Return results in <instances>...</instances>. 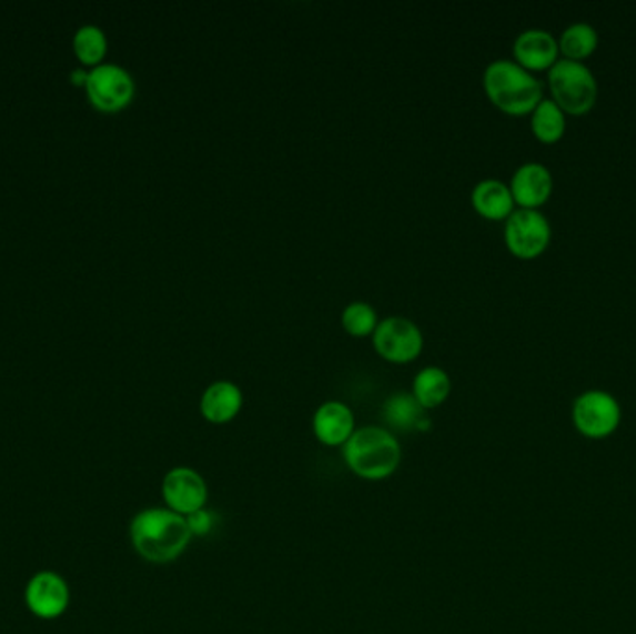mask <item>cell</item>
<instances>
[{"label":"cell","instance_id":"1","mask_svg":"<svg viewBox=\"0 0 636 634\" xmlns=\"http://www.w3.org/2000/svg\"><path fill=\"white\" fill-rule=\"evenodd\" d=\"M129 536L138 556L151 564L178 561L194 537L186 517L170 509H145L138 512L132 517Z\"/></svg>","mask_w":636,"mask_h":634},{"label":"cell","instance_id":"2","mask_svg":"<svg viewBox=\"0 0 636 634\" xmlns=\"http://www.w3.org/2000/svg\"><path fill=\"white\" fill-rule=\"evenodd\" d=\"M482 84L489 101L506 114H533L544 99L542 82L516 60L499 58L487 63Z\"/></svg>","mask_w":636,"mask_h":634},{"label":"cell","instance_id":"3","mask_svg":"<svg viewBox=\"0 0 636 634\" xmlns=\"http://www.w3.org/2000/svg\"><path fill=\"white\" fill-rule=\"evenodd\" d=\"M344 462L363 481H384L402 462L401 443L384 426L357 429L343 446Z\"/></svg>","mask_w":636,"mask_h":634},{"label":"cell","instance_id":"4","mask_svg":"<svg viewBox=\"0 0 636 634\" xmlns=\"http://www.w3.org/2000/svg\"><path fill=\"white\" fill-rule=\"evenodd\" d=\"M549 88L564 114L583 115L594 109L597 101V81L590 68L583 62L562 58L549 69Z\"/></svg>","mask_w":636,"mask_h":634},{"label":"cell","instance_id":"5","mask_svg":"<svg viewBox=\"0 0 636 634\" xmlns=\"http://www.w3.org/2000/svg\"><path fill=\"white\" fill-rule=\"evenodd\" d=\"M575 429L590 440H605L618 430L622 407L613 394L602 389H592L579 394L572 407Z\"/></svg>","mask_w":636,"mask_h":634},{"label":"cell","instance_id":"6","mask_svg":"<svg viewBox=\"0 0 636 634\" xmlns=\"http://www.w3.org/2000/svg\"><path fill=\"white\" fill-rule=\"evenodd\" d=\"M505 242L516 258H538L549 246V220L538 209H514L506 218Z\"/></svg>","mask_w":636,"mask_h":634},{"label":"cell","instance_id":"7","mask_svg":"<svg viewBox=\"0 0 636 634\" xmlns=\"http://www.w3.org/2000/svg\"><path fill=\"white\" fill-rule=\"evenodd\" d=\"M373 344L384 360L410 363L423 352L424 338L421 328L406 316H387L374 330Z\"/></svg>","mask_w":636,"mask_h":634},{"label":"cell","instance_id":"8","mask_svg":"<svg viewBox=\"0 0 636 634\" xmlns=\"http://www.w3.org/2000/svg\"><path fill=\"white\" fill-rule=\"evenodd\" d=\"M87 90L98 109L114 112L131 103L134 81L118 63H101L87 74Z\"/></svg>","mask_w":636,"mask_h":634},{"label":"cell","instance_id":"9","mask_svg":"<svg viewBox=\"0 0 636 634\" xmlns=\"http://www.w3.org/2000/svg\"><path fill=\"white\" fill-rule=\"evenodd\" d=\"M209 487L203 476L192 467H173L164 474L162 499L175 514L189 515L205 509Z\"/></svg>","mask_w":636,"mask_h":634},{"label":"cell","instance_id":"10","mask_svg":"<svg viewBox=\"0 0 636 634\" xmlns=\"http://www.w3.org/2000/svg\"><path fill=\"white\" fill-rule=\"evenodd\" d=\"M69 586L58 573L40 572L30 578L24 590V603L36 617L57 620L68 611Z\"/></svg>","mask_w":636,"mask_h":634},{"label":"cell","instance_id":"11","mask_svg":"<svg viewBox=\"0 0 636 634\" xmlns=\"http://www.w3.org/2000/svg\"><path fill=\"white\" fill-rule=\"evenodd\" d=\"M313 432L322 445L344 446L356 432V419L344 402L327 401L313 415Z\"/></svg>","mask_w":636,"mask_h":634},{"label":"cell","instance_id":"12","mask_svg":"<svg viewBox=\"0 0 636 634\" xmlns=\"http://www.w3.org/2000/svg\"><path fill=\"white\" fill-rule=\"evenodd\" d=\"M558 41L544 29L523 30L514 41V58L527 71H544L558 62Z\"/></svg>","mask_w":636,"mask_h":634},{"label":"cell","instance_id":"13","mask_svg":"<svg viewBox=\"0 0 636 634\" xmlns=\"http://www.w3.org/2000/svg\"><path fill=\"white\" fill-rule=\"evenodd\" d=\"M511 190L514 201L522 209H538L553 192L549 168L539 162H525L512 175Z\"/></svg>","mask_w":636,"mask_h":634},{"label":"cell","instance_id":"14","mask_svg":"<svg viewBox=\"0 0 636 634\" xmlns=\"http://www.w3.org/2000/svg\"><path fill=\"white\" fill-rule=\"evenodd\" d=\"M244 394L230 380L212 382L201 394L200 412L212 424H228L241 413Z\"/></svg>","mask_w":636,"mask_h":634},{"label":"cell","instance_id":"15","mask_svg":"<svg viewBox=\"0 0 636 634\" xmlns=\"http://www.w3.org/2000/svg\"><path fill=\"white\" fill-rule=\"evenodd\" d=\"M387 430L396 432H424L431 429V419L412 393L398 391L387 396L382 407Z\"/></svg>","mask_w":636,"mask_h":634},{"label":"cell","instance_id":"16","mask_svg":"<svg viewBox=\"0 0 636 634\" xmlns=\"http://www.w3.org/2000/svg\"><path fill=\"white\" fill-rule=\"evenodd\" d=\"M475 211L487 220H506L514 212L516 201L508 184L499 179H482L471 192Z\"/></svg>","mask_w":636,"mask_h":634},{"label":"cell","instance_id":"17","mask_svg":"<svg viewBox=\"0 0 636 634\" xmlns=\"http://www.w3.org/2000/svg\"><path fill=\"white\" fill-rule=\"evenodd\" d=\"M451 389L453 382L442 366H424L413 378L412 394L426 412L442 406L443 402L447 401Z\"/></svg>","mask_w":636,"mask_h":634},{"label":"cell","instance_id":"18","mask_svg":"<svg viewBox=\"0 0 636 634\" xmlns=\"http://www.w3.org/2000/svg\"><path fill=\"white\" fill-rule=\"evenodd\" d=\"M531 127L539 142H558L566 131V114L553 99H542L538 107L533 110Z\"/></svg>","mask_w":636,"mask_h":634},{"label":"cell","instance_id":"19","mask_svg":"<svg viewBox=\"0 0 636 634\" xmlns=\"http://www.w3.org/2000/svg\"><path fill=\"white\" fill-rule=\"evenodd\" d=\"M599 38H597V30L588 23H574L569 24L568 29L564 30L558 41V49L566 60H574L581 62L585 58L590 57L592 52L596 51Z\"/></svg>","mask_w":636,"mask_h":634},{"label":"cell","instance_id":"20","mask_svg":"<svg viewBox=\"0 0 636 634\" xmlns=\"http://www.w3.org/2000/svg\"><path fill=\"white\" fill-rule=\"evenodd\" d=\"M343 328L354 338H365L373 335L374 330L378 326V313L376 309L367 302H352L343 309L341 314Z\"/></svg>","mask_w":636,"mask_h":634},{"label":"cell","instance_id":"21","mask_svg":"<svg viewBox=\"0 0 636 634\" xmlns=\"http://www.w3.org/2000/svg\"><path fill=\"white\" fill-rule=\"evenodd\" d=\"M75 51L82 62L95 63L107 52V36L103 30L93 24H87L75 34Z\"/></svg>","mask_w":636,"mask_h":634},{"label":"cell","instance_id":"22","mask_svg":"<svg viewBox=\"0 0 636 634\" xmlns=\"http://www.w3.org/2000/svg\"><path fill=\"white\" fill-rule=\"evenodd\" d=\"M189 521L190 532H192V536H206V534H211L212 525H214V515L209 510H200V512H195V514L189 515L186 517Z\"/></svg>","mask_w":636,"mask_h":634}]
</instances>
